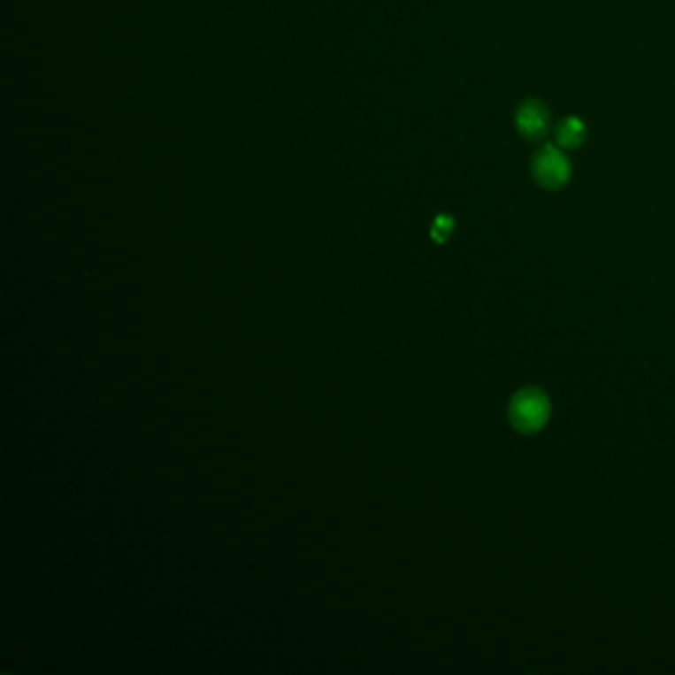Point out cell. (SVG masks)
<instances>
[{
	"label": "cell",
	"mask_w": 675,
	"mask_h": 675,
	"mask_svg": "<svg viewBox=\"0 0 675 675\" xmlns=\"http://www.w3.org/2000/svg\"><path fill=\"white\" fill-rule=\"evenodd\" d=\"M511 426L523 436H533L551 418V398L537 387H525L511 396L507 406Z\"/></svg>",
	"instance_id": "1"
},
{
	"label": "cell",
	"mask_w": 675,
	"mask_h": 675,
	"mask_svg": "<svg viewBox=\"0 0 675 675\" xmlns=\"http://www.w3.org/2000/svg\"><path fill=\"white\" fill-rule=\"evenodd\" d=\"M531 177L543 190L564 188L572 179V165L564 149L556 143H543L531 157Z\"/></svg>",
	"instance_id": "2"
},
{
	"label": "cell",
	"mask_w": 675,
	"mask_h": 675,
	"mask_svg": "<svg viewBox=\"0 0 675 675\" xmlns=\"http://www.w3.org/2000/svg\"><path fill=\"white\" fill-rule=\"evenodd\" d=\"M515 127L523 139L537 143L551 131V113L548 107L537 97H527L515 111Z\"/></svg>",
	"instance_id": "3"
},
{
	"label": "cell",
	"mask_w": 675,
	"mask_h": 675,
	"mask_svg": "<svg viewBox=\"0 0 675 675\" xmlns=\"http://www.w3.org/2000/svg\"><path fill=\"white\" fill-rule=\"evenodd\" d=\"M588 137V127L577 115H569L555 125V143L566 153L580 149Z\"/></svg>",
	"instance_id": "4"
},
{
	"label": "cell",
	"mask_w": 675,
	"mask_h": 675,
	"mask_svg": "<svg viewBox=\"0 0 675 675\" xmlns=\"http://www.w3.org/2000/svg\"><path fill=\"white\" fill-rule=\"evenodd\" d=\"M454 230V220L449 219V216H438V219L434 220V226H432V238H434L436 242H446L448 236L452 234Z\"/></svg>",
	"instance_id": "5"
}]
</instances>
